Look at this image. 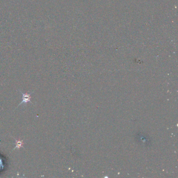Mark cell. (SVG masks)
I'll return each instance as SVG.
<instances>
[{
	"instance_id": "6da1fadb",
	"label": "cell",
	"mask_w": 178,
	"mask_h": 178,
	"mask_svg": "<svg viewBox=\"0 0 178 178\" xmlns=\"http://www.w3.org/2000/svg\"><path fill=\"white\" fill-rule=\"evenodd\" d=\"M19 92L22 93L23 100H22V101L17 106V108L19 106H21V105H23V104H25V105H26L27 104L28 102H31V103H32V102H31V94L32 93H33V92H31L30 93H23L20 90H19Z\"/></svg>"
},
{
	"instance_id": "7a4b0ae2",
	"label": "cell",
	"mask_w": 178,
	"mask_h": 178,
	"mask_svg": "<svg viewBox=\"0 0 178 178\" xmlns=\"http://www.w3.org/2000/svg\"><path fill=\"white\" fill-rule=\"evenodd\" d=\"M15 142H16V144H15L16 146L13 149V150H15L17 148L18 149H19L21 147L23 148V140L15 139Z\"/></svg>"
}]
</instances>
